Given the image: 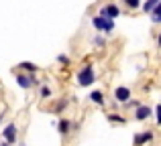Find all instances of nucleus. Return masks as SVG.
Here are the masks:
<instances>
[{"label": "nucleus", "mask_w": 161, "mask_h": 146, "mask_svg": "<svg viewBox=\"0 0 161 146\" xmlns=\"http://www.w3.org/2000/svg\"><path fill=\"white\" fill-rule=\"evenodd\" d=\"M75 81H78V85H82V87L92 85V83L96 81V71H94V65H92V63L82 65V67H80V71H78V75H75Z\"/></svg>", "instance_id": "f257e3e1"}, {"label": "nucleus", "mask_w": 161, "mask_h": 146, "mask_svg": "<svg viewBox=\"0 0 161 146\" xmlns=\"http://www.w3.org/2000/svg\"><path fill=\"white\" fill-rule=\"evenodd\" d=\"M92 27H94L96 31H100V33L110 35V33L114 31V20L112 18H106V16L96 14V16H92Z\"/></svg>", "instance_id": "f03ea898"}, {"label": "nucleus", "mask_w": 161, "mask_h": 146, "mask_svg": "<svg viewBox=\"0 0 161 146\" xmlns=\"http://www.w3.org/2000/svg\"><path fill=\"white\" fill-rule=\"evenodd\" d=\"M16 83H19V87H23V89H31V87H35V85H41V81L35 77V73H25V71H20L16 75Z\"/></svg>", "instance_id": "7ed1b4c3"}, {"label": "nucleus", "mask_w": 161, "mask_h": 146, "mask_svg": "<svg viewBox=\"0 0 161 146\" xmlns=\"http://www.w3.org/2000/svg\"><path fill=\"white\" fill-rule=\"evenodd\" d=\"M16 136H19V130H16V124H6L2 128V140H6L8 144L16 142Z\"/></svg>", "instance_id": "20e7f679"}, {"label": "nucleus", "mask_w": 161, "mask_h": 146, "mask_svg": "<svg viewBox=\"0 0 161 146\" xmlns=\"http://www.w3.org/2000/svg\"><path fill=\"white\" fill-rule=\"evenodd\" d=\"M100 16H106V18H116V16H120V8H118V4H114V2H108L106 6H102L100 8V12H98Z\"/></svg>", "instance_id": "39448f33"}, {"label": "nucleus", "mask_w": 161, "mask_h": 146, "mask_svg": "<svg viewBox=\"0 0 161 146\" xmlns=\"http://www.w3.org/2000/svg\"><path fill=\"white\" fill-rule=\"evenodd\" d=\"M114 99H116L118 103H126L130 99V89L126 85H118L116 89H114Z\"/></svg>", "instance_id": "423d86ee"}, {"label": "nucleus", "mask_w": 161, "mask_h": 146, "mask_svg": "<svg viewBox=\"0 0 161 146\" xmlns=\"http://www.w3.org/2000/svg\"><path fill=\"white\" fill-rule=\"evenodd\" d=\"M151 140H153V132H139L133 138V146H143V144L151 142Z\"/></svg>", "instance_id": "0eeeda50"}, {"label": "nucleus", "mask_w": 161, "mask_h": 146, "mask_svg": "<svg viewBox=\"0 0 161 146\" xmlns=\"http://www.w3.org/2000/svg\"><path fill=\"white\" fill-rule=\"evenodd\" d=\"M151 114H153V110H151L149 106H139L137 110H135V118H137L139 122H141V120H147Z\"/></svg>", "instance_id": "6e6552de"}, {"label": "nucleus", "mask_w": 161, "mask_h": 146, "mask_svg": "<svg viewBox=\"0 0 161 146\" xmlns=\"http://www.w3.org/2000/svg\"><path fill=\"white\" fill-rule=\"evenodd\" d=\"M71 128H74V124H71L67 118H61V120L57 122V130H59V134H61V136L69 134V130H71Z\"/></svg>", "instance_id": "1a4fd4ad"}, {"label": "nucleus", "mask_w": 161, "mask_h": 146, "mask_svg": "<svg viewBox=\"0 0 161 146\" xmlns=\"http://www.w3.org/2000/svg\"><path fill=\"white\" fill-rule=\"evenodd\" d=\"M19 69H20V71H25V73H37V71H39V67H37L35 63H31V61H20Z\"/></svg>", "instance_id": "9d476101"}, {"label": "nucleus", "mask_w": 161, "mask_h": 146, "mask_svg": "<svg viewBox=\"0 0 161 146\" xmlns=\"http://www.w3.org/2000/svg\"><path fill=\"white\" fill-rule=\"evenodd\" d=\"M88 98L92 99L94 103H98V106H104V93L100 89H94V91H90V95Z\"/></svg>", "instance_id": "9b49d317"}, {"label": "nucleus", "mask_w": 161, "mask_h": 146, "mask_svg": "<svg viewBox=\"0 0 161 146\" xmlns=\"http://www.w3.org/2000/svg\"><path fill=\"white\" fill-rule=\"evenodd\" d=\"M122 4L126 8H130V10H137V8L143 6V0H122Z\"/></svg>", "instance_id": "f8f14e48"}, {"label": "nucleus", "mask_w": 161, "mask_h": 146, "mask_svg": "<svg viewBox=\"0 0 161 146\" xmlns=\"http://www.w3.org/2000/svg\"><path fill=\"white\" fill-rule=\"evenodd\" d=\"M157 4H159V0H145V2H143V12L151 14V10H153Z\"/></svg>", "instance_id": "ddd939ff"}, {"label": "nucleus", "mask_w": 161, "mask_h": 146, "mask_svg": "<svg viewBox=\"0 0 161 146\" xmlns=\"http://www.w3.org/2000/svg\"><path fill=\"white\" fill-rule=\"evenodd\" d=\"M151 20H153V23H161V0H159L157 6L151 10Z\"/></svg>", "instance_id": "4468645a"}, {"label": "nucleus", "mask_w": 161, "mask_h": 146, "mask_svg": "<svg viewBox=\"0 0 161 146\" xmlns=\"http://www.w3.org/2000/svg\"><path fill=\"white\" fill-rule=\"evenodd\" d=\"M106 120L108 122H114V124H126V118H122V116H118V114H108Z\"/></svg>", "instance_id": "2eb2a0df"}, {"label": "nucleus", "mask_w": 161, "mask_h": 146, "mask_svg": "<svg viewBox=\"0 0 161 146\" xmlns=\"http://www.w3.org/2000/svg\"><path fill=\"white\" fill-rule=\"evenodd\" d=\"M65 108H67V99H61V102H57V103H55L53 112H55V114H61V112L65 110Z\"/></svg>", "instance_id": "dca6fc26"}, {"label": "nucleus", "mask_w": 161, "mask_h": 146, "mask_svg": "<svg viewBox=\"0 0 161 146\" xmlns=\"http://www.w3.org/2000/svg\"><path fill=\"white\" fill-rule=\"evenodd\" d=\"M39 93H41V98H43V99H47V98H51V87H47V85H41V89H39Z\"/></svg>", "instance_id": "f3484780"}, {"label": "nucleus", "mask_w": 161, "mask_h": 146, "mask_svg": "<svg viewBox=\"0 0 161 146\" xmlns=\"http://www.w3.org/2000/svg\"><path fill=\"white\" fill-rule=\"evenodd\" d=\"M57 63H61L63 67H67L71 61H69V57H67V55H57Z\"/></svg>", "instance_id": "a211bd4d"}, {"label": "nucleus", "mask_w": 161, "mask_h": 146, "mask_svg": "<svg viewBox=\"0 0 161 146\" xmlns=\"http://www.w3.org/2000/svg\"><path fill=\"white\" fill-rule=\"evenodd\" d=\"M94 45H96V47H104V45H106L104 37H94Z\"/></svg>", "instance_id": "6ab92c4d"}, {"label": "nucleus", "mask_w": 161, "mask_h": 146, "mask_svg": "<svg viewBox=\"0 0 161 146\" xmlns=\"http://www.w3.org/2000/svg\"><path fill=\"white\" fill-rule=\"evenodd\" d=\"M155 122H157L159 126H161V103H159L157 108H155Z\"/></svg>", "instance_id": "aec40b11"}, {"label": "nucleus", "mask_w": 161, "mask_h": 146, "mask_svg": "<svg viewBox=\"0 0 161 146\" xmlns=\"http://www.w3.org/2000/svg\"><path fill=\"white\" fill-rule=\"evenodd\" d=\"M125 106H126V108H135V110H137V108H139V106H141V103H139V102H137V99H129V102H126V103H125Z\"/></svg>", "instance_id": "412c9836"}, {"label": "nucleus", "mask_w": 161, "mask_h": 146, "mask_svg": "<svg viewBox=\"0 0 161 146\" xmlns=\"http://www.w3.org/2000/svg\"><path fill=\"white\" fill-rule=\"evenodd\" d=\"M0 146H12V144H8L6 140H0Z\"/></svg>", "instance_id": "4be33fe9"}, {"label": "nucleus", "mask_w": 161, "mask_h": 146, "mask_svg": "<svg viewBox=\"0 0 161 146\" xmlns=\"http://www.w3.org/2000/svg\"><path fill=\"white\" fill-rule=\"evenodd\" d=\"M157 45H159V49H161V33H159V39H157Z\"/></svg>", "instance_id": "5701e85b"}]
</instances>
